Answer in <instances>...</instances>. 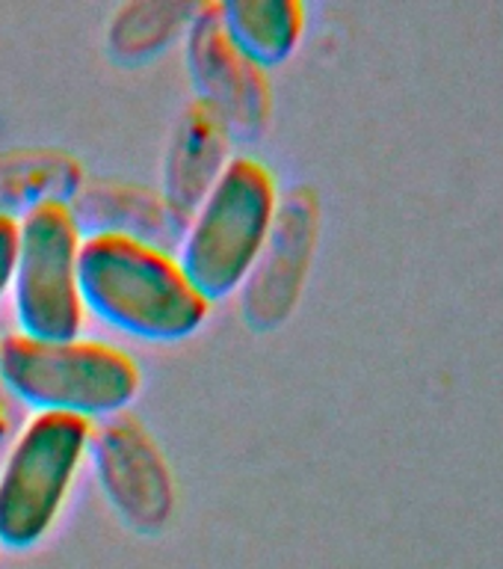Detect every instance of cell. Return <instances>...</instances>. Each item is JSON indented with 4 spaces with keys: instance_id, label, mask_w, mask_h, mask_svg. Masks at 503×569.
I'll return each mask as SVG.
<instances>
[{
    "instance_id": "6da1fadb",
    "label": "cell",
    "mask_w": 503,
    "mask_h": 569,
    "mask_svg": "<svg viewBox=\"0 0 503 569\" xmlns=\"http://www.w3.org/2000/svg\"><path fill=\"white\" fill-rule=\"evenodd\" d=\"M80 297L83 309L145 341L193 336L211 306L169 249L107 231L83 234Z\"/></svg>"
},
{
    "instance_id": "7a4b0ae2",
    "label": "cell",
    "mask_w": 503,
    "mask_h": 569,
    "mask_svg": "<svg viewBox=\"0 0 503 569\" xmlns=\"http://www.w3.org/2000/svg\"><path fill=\"white\" fill-rule=\"evenodd\" d=\"M0 380L12 398L39 412L92 421L124 412L140 391V368L104 341H42L16 332L0 345Z\"/></svg>"
},
{
    "instance_id": "3957f363",
    "label": "cell",
    "mask_w": 503,
    "mask_h": 569,
    "mask_svg": "<svg viewBox=\"0 0 503 569\" xmlns=\"http://www.w3.org/2000/svg\"><path fill=\"white\" fill-rule=\"evenodd\" d=\"M279 208L264 163L231 158L184 226L178 261L204 300H222L247 282Z\"/></svg>"
},
{
    "instance_id": "277c9868",
    "label": "cell",
    "mask_w": 503,
    "mask_h": 569,
    "mask_svg": "<svg viewBox=\"0 0 503 569\" xmlns=\"http://www.w3.org/2000/svg\"><path fill=\"white\" fill-rule=\"evenodd\" d=\"M92 442V421L36 412L0 466V546L30 549L51 531Z\"/></svg>"
},
{
    "instance_id": "5b68a950",
    "label": "cell",
    "mask_w": 503,
    "mask_h": 569,
    "mask_svg": "<svg viewBox=\"0 0 503 569\" xmlns=\"http://www.w3.org/2000/svg\"><path fill=\"white\" fill-rule=\"evenodd\" d=\"M80 231L66 202H44L18 220L12 300L21 332L42 341L80 338Z\"/></svg>"
},
{
    "instance_id": "8992f818",
    "label": "cell",
    "mask_w": 503,
    "mask_h": 569,
    "mask_svg": "<svg viewBox=\"0 0 503 569\" xmlns=\"http://www.w3.org/2000/svg\"><path fill=\"white\" fill-rule=\"evenodd\" d=\"M190 78L199 101L220 116L231 137H258L270 119V83L264 69L240 51L225 30L220 3L195 9L187 33Z\"/></svg>"
},
{
    "instance_id": "52a82bcc",
    "label": "cell",
    "mask_w": 503,
    "mask_h": 569,
    "mask_svg": "<svg viewBox=\"0 0 503 569\" xmlns=\"http://www.w3.org/2000/svg\"><path fill=\"white\" fill-rule=\"evenodd\" d=\"M95 466L115 513L142 533L167 528L175 510V487L163 453L137 418L110 416L98 433Z\"/></svg>"
},
{
    "instance_id": "ba28073f",
    "label": "cell",
    "mask_w": 503,
    "mask_h": 569,
    "mask_svg": "<svg viewBox=\"0 0 503 569\" xmlns=\"http://www.w3.org/2000/svg\"><path fill=\"white\" fill-rule=\"evenodd\" d=\"M320 231L318 196L296 187L279 199L273 226L243 288V311L255 329L279 327L300 300Z\"/></svg>"
},
{
    "instance_id": "9c48e42d",
    "label": "cell",
    "mask_w": 503,
    "mask_h": 569,
    "mask_svg": "<svg viewBox=\"0 0 503 569\" xmlns=\"http://www.w3.org/2000/svg\"><path fill=\"white\" fill-rule=\"evenodd\" d=\"M229 128L211 107L204 101H193L187 107L169 140L167 169H163V202L184 226L195 204L217 184L222 169L229 167Z\"/></svg>"
},
{
    "instance_id": "30bf717a",
    "label": "cell",
    "mask_w": 503,
    "mask_h": 569,
    "mask_svg": "<svg viewBox=\"0 0 503 569\" xmlns=\"http://www.w3.org/2000/svg\"><path fill=\"white\" fill-rule=\"evenodd\" d=\"M83 234H124L151 247H181L184 222L178 220L163 199H154L137 187H89L69 204Z\"/></svg>"
},
{
    "instance_id": "8fae6325",
    "label": "cell",
    "mask_w": 503,
    "mask_h": 569,
    "mask_svg": "<svg viewBox=\"0 0 503 569\" xmlns=\"http://www.w3.org/2000/svg\"><path fill=\"white\" fill-rule=\"evenodd\" d=\"M220 12L234 44L261 69L291 57L305 27L296 0H234L220 3Z\"/></svg>"
},
{
    "instance_id": "7c38bea8",
    "label": "cell",
    "mask_w": 503,
    "mask_h": 569,
    "mask_svg": "<svg viewBox=\"0 0 503 569\" xmlns=\"http://www.w3.org/2000/svg\"><path fill=\"white\" fill-rule=\"evenodd\" d=\"M80 193V169L74 160L48 151H30L0 160V217L16 220L44 202L71 204Z\"/></svg>"
},
{
    "instance_id": "4fadbf2b",
    "label": "cell",
    "mask_w": 503,
    "mask_h": 569,
    "mask_svg": "<svg viewBox=\"0 0 503 569\" xmlns=\"http://www.w3.org/2000/svg\"><path fill=\"white\" fill-rule=\"evenodd\" d=\"M195 9L190 3H131L115 12L110 21V51L119 60H145L151 53L163 51V44L181 30L190 27Z\"/></svg>"
},
{
    "instance_id": "5bb4252c",
    "label": "cell",
    "mask_w": 503,
    "mask_h": 569,
    "mask_svg": "<svg viewBox=\"0 0 503 569\" xmlns=\"http://www.w3.org/2000/svg\"><path fill=\"white\" fill-rule=\"evenodd\" d=\"M16 247H18V220L0 217V297L12 288Z\"/></svg>"
}]
</instances>
